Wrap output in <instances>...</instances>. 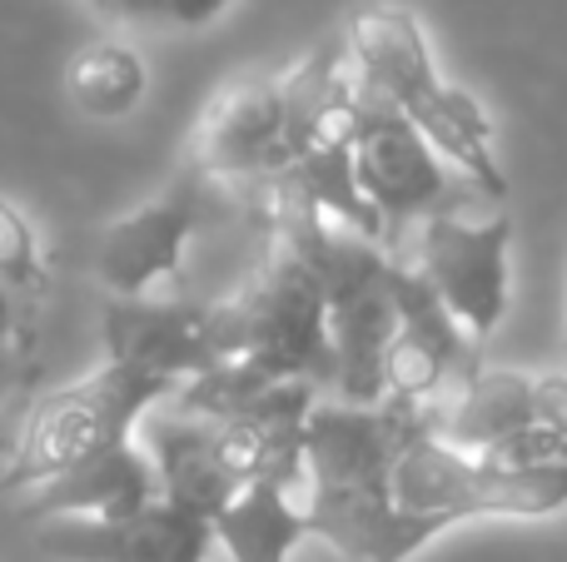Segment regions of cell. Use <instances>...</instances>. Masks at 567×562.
I'll list each match as a JSON object with an SVG mask.
<instances>
[{
  "instance_id": "1",
  "label": "cell",
  "mask_w": 567,
  "mask_h": 562,
  "mask_svg": "<svg viewBox=\"0 0 567 562\" xmlns=\"http://www.w3.org/2000/svg\"><path fill=\"white\" fill-rule=\"evenodd\" d=\"M419 404H313L303 424L309 533L349 562H413L443 533L393 498V464L419 428Z\"/></svg>"
},
{
  "instance_id": "2",
  "label": "cell",
  "mask_w": 567,
  "mask_h": 562,
  "mask_svg": "<svg viewBox=\"0 0 567 562\" xmlns=\"http://www.w3.org/2000/svg\"><path fill=\"white\" fill-rule=\"evenodd\" d=\"M209 348H215V368L179 384L165 404L199 408L284 378L313 384L319 374H333L329 309H323L319 274L299 254V244L269 229L259 269L235 294L209 304Z\"/></svg>"
},
{
  "instance_id": "3",
  "label": "cell",
  "mask_w": 567,
  "mask_h": 562,
  "mask_svg": "<svg viewBox=\"0 0 567 562\" xmlns=\"http://www.w3.org/2000/svg\"><path fill=\"white\" fill-rule=\"evenodd\" d=\"M353 75L423 129L433 149L488 199H508V175L493 149V119L463 85L439 75L423 20L399 0H363L343 20Z\"/></svg>"
},
{
  "instance_id": "4",
  "label": "cell",
  "mask_w": 567,
  "mask_h": 562,
  "mask_svg": "<svg viewBox=\"0 0 567 562\" xmlns=\"http://www.w3.org/2000/svg\"><path fill=\"white\" fill-rule=\"evenodd\" d=\"M175 388V378L155 374L135 358L105 354L95 374L70 378V384L50 388L45 398L30 404L25 424H20L16 444L0 464V488H10V493L40 488L65 468L135 438V424L155 404H165Z\"/></svg>"
},
{
  "instance_id": "5",
  "label": "cell",
  "mask_w": 567,
  "mask_h": 562,
  "mask_svg": "<svg viewBox=\"0 0 567 562\" xmlns=\"http://www.w3.org/2000/svg\"><path fill=\"white\" fill-rule=\"evenodd\" d=\"M393 498L403 513L429 518L443 533L473 518H553L567 513V458L553 464H493L449 448L423 408L393 464Z\"/></svg>"
},
{
  "instance_id": "6",
  "label": "cell",
  "mask_w": 567,
  "mask_h": 562,
  "mask_svg": "<svg viewBox=\"0 0 567 562\" xmlns=\"http://www.w3.org/2000/svg\"><path fill=\"white\" fill-rule=\"evenodd\" d=\"M349 149H353L359 189L383 219L389 249L399 244V229L413 225V219L423 225L429 215H463L468 205L488 199L468 175H458L423 139V129L409 115H399L389 100L363 85L349 115Z\"/></svg>"
},
{
  "instance_id": "7",
  "label": "cell",
  "mask_w": 567,
  "mask_h": 562,
  "mask_svg": "<svg viewBox=\"0 0 567 562\" xmlns=\"http://www.w3.org/2000/svg\"><path fill=\"white\" fill-rule=\"evenodd\" d=\"M413 269L453 314V324L483 344L503 324L513 299V215H429L419 229Z\"/></svg>"
},
{
  "instance_id": "8",
  "label": "cell",
  "mask_w": 567,
  "mask_h": 562,
  "mask_svg": "<svg viewBox=\"0 0 567 562\" xmlns=\"http://www.w3.org/2000/svg\"><path fill=\"white\" fill-rule=\"evenodd\" d=\"M209 189H215V179L185 159L159 195L110 219L95 254L100 284L110 294H145L159 279L185 274V249L209 219Z\"/></svg>"
},
{
  "instance_id": "9",
  "label": "cell",
  "mask_w": 567,
  "mask_h": 562,
  "mask_svg": "<svg viewBox=\"0 0 567 562\" xmlns=\"http://www.w3.org/2000/svg\"><path fill=\"white\" fill-rule=\"evenodd\" d=\"M35 548L60 562H205L215 523L155 498L125 518H45Z\"/></svg>"
},
{
  "instance_id": "10",
  "label": "cell",
  "mask_w": 567,
  "mask_h": 562,
  "mask_svg": "<svg viewBox=\"0 0 567 562\" xmlns=\"http://www.w3.org/2000/svg\"><path fill=\"white\" fill-rule=\"evenodd\" d=\"M483 364L478 339H468L453 314L439 304L419 269H403V299H399V329L383 354V398L429 408L439 394L473 374Z\"/></svg>"
},
{
  "instance_id": "11",
  "label": "cell",
  "mask_w": 567,
  "mask_h": 562,
  "mask_svg": "<svg viewBox=\"0 0 567 562\" xmlns=\"http://www.w3.org/2000/svg\"><path fill=\"white\" fill-rule=\"evenodd\" d=\"M189 165L209 179H275L289 169V139H284L279 80H235L205 105L185 149Z\"/></svg>"
},
{
  "instance_id": "12",
  "label": "cell",
  "mask_w": 567,
  "mask_h": 562,
  "mask_svg": "<svg viewBox=\"0 0 567 562\" xmlns=\"http://www.w3.org/2000/svg\"><path fill=\"white\" fill-rule=\"evenodd\" d=\"M105 354L135 358V364L175 378V384H189V378H199L205 368H215L209 304L110 294L105 299Z\"/></svg>"
},
{
  "instance_id": "13",
  "label": "cell",
  "mask_w": 567,
  "mask_h": 562,
  "mask_svg": "<svg viewBox=\"0 0 567 562\" xmlns=\"http://www.w3.org/2000/svg\"><path fill=\"white\" fill-rule=\"evenodd\" d=\"M155 498H159L155 458H150L145 444L125 438V444L105 448V454L40 483L35 498L20 508V518H30V523H45V518H125L150 508Z\"/></svg>"
},
{
  "instance_id": "14",
  "label": "cell",
  "mask_w": 567,
  "mask_h": 562,
  "mask_svg": "<svg viewBox=\"0 0 567 562\" xmlns=\"http://www.w3.org/2000/svg\"><path fill=\"white\" fill-rule=\"evenodd\" d=\"M359 100V75L343 35L319 40L289 75H279V110H284V139H289V165L309 155L313 145L343 135Z\"/></svg>"
},
{
  "instance_id": "15",
  "label": "cell",
  "mask_w": 567,
  "mask_h": 562,
  "mask_svg": "<svg viewBox=\"0 0 567 562\" xmlns=\"http://www.w3.org/2000/svg\"><path fill=\"white\" fill-rule=\"evenodd\" d=\"M303 538H313L303 513V468L249 483L215 518V543L229 553V562H289Z\"/></svg>"
},
{
  "instance_id": "16",
  "label": "cell",
  "mask_w": 567,
  "mask_h": 562,
  "mask_svg": "<svg viewBox=\"0 0 567 562\" xmlns=\"http://www.w3.org/2000/svg\"><path fill=\"white\" fill-rule=\"evenodd\" d=\"M150 90V70L125 40H95L65 65V95L85 119H125Z\"/></svg>"
},
{
  "instance_id": "17",
  "label": "cell",
  "mask_w": 567,
  "mask_h": 562,
  "mask_svg": "<svg viewBox=\"0 0 567 562\" xmlns=\"http://www.w3.org/2000/svg\"><path fill=\"white\" fill-rule=\"evenodd\" d=\"M50 284V264L30 215L0 195V289L6 294H40Z\"/></svg>"
},
{
  "instance_id": "18",
  "label": "cell",
  "mask_w": 567,
  "mask_h": 562,
  "mask_svg": "<svg viewBox=\"0 0 567 562\" xmlns=\"http://www.w3.org/2000/svg\"><path fill=\"white\" fill-rule=\"evenodd\" d=\"M95 15L115 25H145V30H199L219 20L235 0H80Z\"/></svg>"
},
{
  "instance_id": "19",
  "label": "cell",
  "mask_w": 567,
  "mask_h": 562,
  "mask_svg": "<svg viewBox=\"0 0 567 562\" xmlns=\"http://www.w3.org/2000/svg\"><path fill=\"white\" fill-rule=\"evenodd\" d=\"M10 339H16V309H10V294L0 289V394H6V378H10ZM6 464V454H0Z\"/></svg>"
},
{
  "instance_id": "20",
  "label": "cell",
  "mask_w": 567,
  "mask_h": 562,
  "mask_svg": "<svg viewBox=\"0 0 567 562\" xmlns=\"http://www.w3.org/2000/svg\"><path fill=\"white\" fill-rule=\"evenodd\" d=\"M563 354H567V319H563Z\"/></svg>"
}]
</instances>
